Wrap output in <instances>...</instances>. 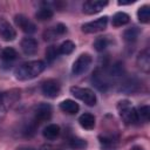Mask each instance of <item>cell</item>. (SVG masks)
I'll use <instances>...</instances> for the list:
<instances>
[{
  "instance_id": "cell-1",
  "label": "cell",
  "mask_w": 150,
  "mask_h": 150,
  "mask_svg": "<svg viewBox=\"0 0 150 150\" xmlns=\"http://www.w3.org/2000/svg\"><path fill=\"white\" fill-rule=\"evenodd\" d=\"M46 68V63L41 60H33L18 66L14 70V76L19 81H28L35 79Z\"/></svg>"
},
{
  "instance_id": "cell-2",
  "label": "cell",
  "mask_w": 150,
  "mask_h": 150,
  "mask_svg": "<svg viewBox=\"0 0 150 150\" xmlns=\"http://www.w3.org/2000/svg\"><path fill=\"white\" fill-rule=\"evenodd\" d=\"M20 97V90L12 89L6 93L0 94V122L5 118L7 110L9 107H12Z\"/></svg>"
},
{
  "instance_id": "cell-3",
  "label": "cell",
  "mask_w": 150,
  "mask_h": 150,
  "mask_svg": "<svg viewBox=\"0 0 150 150\" xmlns=\"http://www.w3.org/2000/svg\"><path fill=\"white\" fill-rule=\"evenodd\" d=\"M117 110H118V114H120L121 118L127 124H135V123H137L136 108L128 100L120 101L118 104H117Z\"/></svg>"
},
{
  "instance_id": "cell-4",
  "label": "cell",
  "mask_w": 150,
  "mask_h": 150,
  "mask_svg": "<svg viewBox=\"0 0 150 150\" xmlns=\"http://www.w3.org/2000/svg\"><path fill=\"white\" fill-rule=\"evenodd\" d=\"M70 93L73 96H75L76 98L81 100L82 102H84L87 105L93 107L96 104V95L95 93L89 89V88H82V87H71L70 88Z\"/></svg>"
},
{
  "instance_id": "cell-5",
  "label": "cell",
  "mask_w": 150,
  "mask_h": 150,
  "mask_svg": "<svg viewBox=\"0 0 150 150\" xmlns=\"http://www.w3.org/2000/svg\"><path fill=\"white\" fill-rule=\"evenodd\" d=\"M91 82L100 91H107L109 88V75L102 68H96L93 73Z\"/></svg>"
},
{
  "instance_id": "cell-6",
  "label": "cell",
  "mask_w": 150,
  "mask_h": 150,
  "mask_svg": "<svg viewBox=\"0 0 150 150\" xmlns=\"http://www.w3.org/2000/svg\"><path fill=\"white\" fill-rule=\"evenodd\" d=\"M91 56L88 54V53H84V54H81L73 63V67H71V71L74 75H81L83 73H86L90 64H91Z\"/></svg>"
},
{
  "instance_id": "cell-7",
  "label": "cell",
  "mask_w": 150,
  "mask_h": 150,
  "mask_svg": "<svg viewBox=\"0 0 150 150\" xmlns=\"http://www.w3.org/2000/svg\"><path fill=\"white\" fill-rule=\"evenodd\" d=\"M108 25V16H101L94 21L90 22H86L82 25V32L87 33V34H93V33H98L105 29Z\"/></svg>"
},
{
  "instance_id": "cell-8",
  "label": "cell",
  "mask_w": 150,
  "mask_h": 150,
  "mask_svg": "<svg viewBox=\"0 0 150 150\" xmlns=\"http://www.w3.org/2000/svg\"><path fill=\"white\" fill-rule=\"evenodd\" d=\"M14 22L15 25L26 34H33L36 30V26L33 21H30L26 15L23 14H16L14 16Z\"/></svg>"
},
{
  "instance_id": "cell-9",
  "label": "cell",
  "mask_w": 150,
  "mask_h": 150,
  "mask_svg": "<svg viewBox=\"0 0 150 150\" xmlns=\"http://www.w3.org/2000/svg\"><path fill=\"white\" fill-rule=\"evenodd\" d=\"M61 86L56 80H47L41 86V91L45 96L49 98H54L60 94Z\"/></svg>"
},
{
  "instance_id": "cell-10",
  "label": "cell",
  "mask_w": 150,
  "mask_h": 150,
  "mask_svg": "<svg viewBox=\"0 0 150 150\" xmlns=\"http://www.w3.org/2000/svg\"><path fill=\"white\" fill-rule=\"evenodd\" d=\"M34 116L35 121L41 123L45 121H48L52 117V107L48 103H40L34 109Z\"/></svg>"
},
{
  "instance_id": "cell-11",
  "label": "cell",
  "mask_w": 150,
  "mask_h": 150,
  "mask_svg": "<svg viewBox=\"0 0 150 150\" xmlns=\"http://www.w3.org/2000/svg\"><path fill=\"white\" fill-rule=\"evenodd\" d=\"M0 36L5 41H13L16 38V32L13 26L5 19L0 16Z\"/></svg>"
},
{
  "instance_id": "cell-12",
  "label": "cell",
  "mask_w": 150,
  "mask_h": 150,
  "mask_svg": "<svg viewBox=\"0 0 150 150\" xmlns=\"http://www.w3.org/2000/svg\"><path fill=\"white\" fill-rule=\"evenodd\" d=\"M108 5V1H103V0H88L83 4L82 8L83 12L86 14H96L98 12H101L105 6Z\"/></svg>"
},
{
  "instance_id": "cell-13",
  "label": "cell",
  "mask_w": 150,
  "mask_h": 150,
  "mask_svg": "<svg viewBox=\"0 0 150 150\" xmlns=\"http://www.w3.org/2000/svg\"><path fill=\"white\" fill-rule=\"evenodd\" d=\"M21 49L23 52V54L26 55H34L36 52H38V48H39V45H38V41L34 39V38H23L21 40Z\"/></svg>"
},
{
  "instance_id": "cell-14",
  "label": "cell",
  "mask_w": 150,
  "mask_h": 150,
  "mask_svg": "<svg viewBox=\"0 0 150 150\" xmlns=\"http://www.w3.org/2000/svg\"><path fill=\"white\" fill-rule=\"evenodd\" d=\"M137 64H138V67L141 68L142 71L149 73V69H150V54H149L148 49H145L142 53H139V55L137 57Z\"/></svg>"
},
{
  "instance_id": "cell-15",
  "label": "cell",
  "mask_w": 150,
  "mask_h": 150,
  "mask_svg": "<svg viewBox=\"0 0 150 150\" xmlns=\"http://www.w3.org/2000/svg\"><path fill=\"white\" fill-rule=\"evenodd\" d=\"M79 123L83 129L90 130L95 127V116L90 112H84L79 117Z\"/></svg>"
},
{
  "instance_id": "cell-16",
  "label": "cell",
  "mask_w": 150,
  "mask_h": 150,
  "mask_svg": "<svg viewBox=\"0 0 150 150\" xmlns=\"http://www.w3.org/2000/svg\"><path fill=\"white\" fill-rule=\"evenodd\" d=\"M60 109H61L63 112H66V114L74 115V114H76V112L79 111L80 107H79V104H77L75 101H73V100H64V101H62V102L60 103Z\"/></svg>"
},
{
  "instance_id": "cell-17",
  "label": "cell",
  "mask_w": 150,
  "mask_h": 150,
  "mask_svg": "<svg viewBox=\"0 0 150 150\" xmlns=\"http://www.w3.org/2000/svg\"><path fill=\"white\" fill-rule=\"evenodd\" d=\"M42 135H43V137H45L46 139H49V141L55 139V138L60 135V127H59L57 124H48V125L43 129Z\"/></svg>"
},
{
  "instance_id": "cell-18",
  "label": "cell",
  "mask_w": 150,
  "mask_h": 150,
  "mask_svg": "<svg viewBox=\"0 0 150 150\" xmlns=\"http://www.w3.org/2000/svg\"><path fill=\"white\" fill-rule=\"evenodd\" d=\"M130 20V16L124 13V12H117L114 16H112V20H111V23L114 27H121V26H124L129 22Z\"/></svg>"
},
{
  "instance_id": "cell-19",
  "label": "cell",
  "mask_w": 150,
  "mask_h": 150,
  "mask_svg": "<svg viewBox=\"0 0 150 150\" xmlns=\"http://www.w3.org/2000/svg\"><path fill=\"white\" fill-rule=\"evenodd\" d=\"M138 82L135 79H127L124 82L121 83L120 90L121 91H125V93H134L137 90L138 88Z\"/></svg>"
},
{
  "instance_id": "cell-20",
  "label": "cell",
  "mask_w": 150,
  "mask_h": 150,
  "mask_svg": "<svg viewBox=\"0 0 150 150\" xmlns=\"http://www.w3.org/2000/svg\"><path fill=\"white\" fill-rule=\"evenodd\" d=\"M0 57L6 62H12L18 59V52L12 47H6L1 50Z\"/></svg>"
},
{
  "instance_id": "cell-21",
  "label": "cell",
  "mask_w": 150,
  "mask_h": 150,
  "mask_svg": "<svg viewBox=\"0 0 150 150\" xmlns=\"http://www.w3.org/2000/svg\"><path fill=\"white\" fill-rule=\"evenodd\" d=\"M53 15H54V12H53V9L50 8V7H41L38 12H36V14H35V18L38 19V20H40V21H48V20H50L52 18H53Z\"/></svg>"
},
{
  "instance_id": "cell-22",
  "label": "cell",
  "mask_w": 150,
  "mask_h": 150,
  "mask_svg": "<svg viewBox=\"0 0 150 150\" xmlns=\"http://www.w3.org/2000/svg\"><path fill=\"white\" fill-rule=\"evenodd\" d=\"M75 49V43L70 40H66L63 41L60 46H57V50H59V54L61 55H68L70 53H73Z\"/></svg>"
},
{
  "instance_id": "cell-23",
  "label": "cell",
  "mask_w": 150,
  "mask_h": 150,
  "mask_svg": "<svg viewBox=\"0 0 150 150\" xmlns=\"http://www.w3.org/2000/svg\"><path fill=\"white\" fill-rule=\"evenodd\" d=\"M107 73H108V75H109L110 77H121V76H123V75H124V67H123V63H121V62L114 63V64L109 68V70H108Z\"/></svg>"
},
{
  "instance_id": "cell-24",
  "label": "cell",
  "mask_w": 150,
  "mask_h": 150,
  "mask_svg": "<svg viewBox=\"0 0 150 150\" xmlns=\"http://www.w3.org/2000/svg\"><path fill=\"white\" fill-rule=\"evenodd\" d=\"M137 18L142 23H148L150 20V7L148 5L141 6L137 11Z\"/></svg>"
},
{
  "instance_id": "cell-25",
  "label": "cell",
  "mask_w": 150,
  "mask_h": 150,
  "mask_svg": "<svg viewBox=\"0 0 150 150\" xmlns=\"http://www.w3.org/2000/svg\"><path fill=\"white\" fill-rule=\"evenodd\" d=\"M137 122H148L150 116V108L148 105H141L136 109Z\"/></svg>"
},
{
  "instance_id": "cell-26",
  "label": "cell",
  "mask_w": 150,
  "mask_h": 150,
  "mask_svg": "<svg viewBox=\"0 0 150 150\" xmlns=\"http://www.w3.org/2000/svg\"><path fill=\"white\" fill-rule=\"evenodd\" d=\"M138 34H139V30L137 29V27H131V28H128L124 32L123 36H124V40L127 42H134V41L137 40Z\"/></svg>"
},
{
  "instance_id": "cell-27",
  "label": "cell",
  "mask_w": 150,
  "mask_h": 150,
  "mask_svg": "<svg viewBox=\"0 0 150 150\" xmlns=\"http://www.w3.org/2000/svg\"><path fill=\"white\" fill-rule=\"evenodd\" d=\"M69 146L75 150H81L87 146V142L80 137H70L69 138Z\"/></svg>"
},
{
  "instance_id": "cell-28",
  "label": "cell",
  "mask_w": 150,
  "mask_h": 150,
  "mask_svg": "<svg viewBox=\"0 0 150 150\" xmlns=\"http://www.w3.org/2000/svg\"><path fill=\"white\" fill-rule=\"evenodd\" d=\"M108 45H109L108 39H107V38H103V36L97 38V39L95 40V42H94V47H95V49H96L97 52H103V50L108 47Z\"/></svg>"
},
{
  "instance_id": "cell-29",
  "label": "cell",
  "mask_w": 150,
  "mask_h": 150,
  "mask_svg": "<svg viewBox=\"0 0 150 150\" xmlns=\"http://www.w3.org/2000/svg\"><path fill=\"white\" fill-rule=\"evenodd\" d=\"M59 50H57V47L56 46H49L47 49H46V57L49 62L54 61L57 56H59Z\"/></svg>"
},
{
  "instance_id": "cell-30",
  "label": "cell",
  "mask_w": 150,
  "mask_h": 150,
  "mask_svg": "<svg viewBox=\"0 0 150 150\" xmlns=\"http://www.w3.org/2000/svg\"><path fill=\"white\" fill-rule=\"evenodd\" d=\"M54 30H55V33L60 36V35H63V34L67 33V27H66L63 23H57V25L54 27Z\"/></svg>"
},
{
  "instance_id": "cell-31",
  "label": "cell",
  "mask_w": 150,
  "mask_h": 150,
  "mask_svg": "<svg viewBox=\"0 0 150 150\" xmlns=\"http://www.w3.org/2000/svg\"><path fill=\"white\" fill-rule=\"evenodd\" d=\"M136 0H127V1H118V5H129V4H134Z\"/></svg>"
},
{
  "instance_id": "cell-32",
  "label": "cell",
  "mask_w": 150,
  "mask_h": 150,
  "mask_svg": "<svg viewBox=\"0 0 150 150\" xmlns=\"http://www.w3.org/2000/svg\"><path fill=\"white\" fill-rule=\"evenodd\" d=\"M130 150H143V148H141V146H137V145H136V146H132Z\"/></svg>"
},
{
  "instance_id": "cell-33",
  "label": "cell",
  "mask_w": 150,
  "mask_h": 150,
  "mask_svg": "<svg viewBox=\"0 0 150 150\" xmlns=\"http://www.w3.org/2000/svg\"><path fill=\"white\" fill-rule=\"evenodd\" d=\"M43 150H60V149H54V148H50V146H48V148H45Z\"/></svg>"
},
{
  "instance_id": "cell-34",
  "label": "cell",
  "mask_w": 150,
  "mask_h": 150,
  "mask_svg": "<svg viewBox=\"0 0 150 150\" xmlns=\"http://www.w3.org/2000/svg\"><path fill=\"white\" fill-rule=\"evenodd\" d=\"M20 150H34V149H32V148H21Z\"/></svg>"
}]
</instances>
